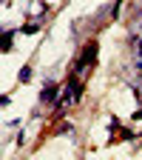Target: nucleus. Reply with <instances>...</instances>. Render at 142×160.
<instances>
[{"label": "nucleus", "mask_w": 142, "mask_h": 160, "mask_svg": "<svg viewBox=\"0 0 142 160\" xmlns=\"http://www.w3.org/2000/svg\"><path fill=\"white\" fill-rule=\"evenodd\" d=\"M80 97H83V89H80V83H77V80H71V83H68V92H66V103H77V100Z\"/></svg>", "instance_id": "f257e3e1"}, {"label": "nucleus", "mask_w": 142, "mask_h": 160, "mask_svg": "<svg viewBox=\"0 0 142 160\" xmlns=\"http://www.w3.org/2000/svg\"><path fill=\"white\" fill-rule=\"evenodd\" d=\"M54 86H46V92H43V100H46V103H48V100H54Z\"/></svg>", "instance_id": "f03ea898"}, {"label": "nucleus", "mask_w": 142, "mask_h": 160, "mask_svg": "<svg viewBox=\"0 0 142 160\" xmlns=\"http://www.w3.org/2000/svg\"><path fill=\"white\" fill-rule=\"evenodd\" d=\"M134 117H139V120H142V109H139V112H136V114H134Z\"/></svg>", "instance_id": "7ed1b4c3"}, {"label": "nucleus", "mask_w": 142, "mask_h": 160, "mask_svg": "<svg viewBox=\"0 0 142 160\" xmlns=\"http://www.w3.org/2000/svg\"><path fill=\"white\" fill-rule=\"evenodd\" d=\"M139 54H142V46H139Z\"/></svg>", "instance_id": "20e7f679"}]
</instances>
